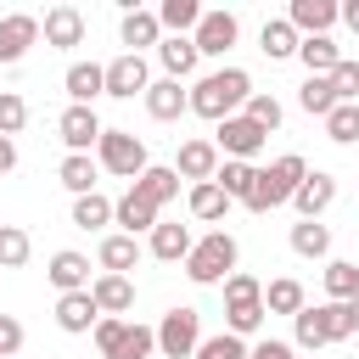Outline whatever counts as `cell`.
<instances>
[{
	"instance_id": "cell-1",
	"label": "cell",
	"mask_w": 359,
	"mask_h": 359,
	"mask_svg": "<svg viewBox=\"0 0 359 359\" xmlns=\"http://www.w3.org/2000/svg\"><path fill=\"white\" fill-rule=\"evenodd\" d=\"M247 95H252V79L241 67H219V73H202L191 84V112L224 123V118H236V107H247Z\"/></svg>"
},
{
	"instance_id": "cell-2",
	"label": "cell",
	"mask_w": 359,
	"mask_h": 359,
	"mask_svg": "<svg viewBox=\"0 0 359 359\" xmlns=\"http://www.w3.org/2000/svg\"><path fill=\"white\" fill-rule=\"evenodd\" d=\"M303 180H309V163H303L297 151H286V157H275L269 168H258V180H252V196H247V208H252V213H269V208L292 202Z\"/></svg>"
},
{
	"instance_id": "cell-3",
	"label": "cell",
	"mask_w": 359,
	"mask_h": 359,
	"mask_svg": "<svg viewBox=\"0 0 359 359\" xmlns=\"http://www.w3.org/2000/svg\"><path fill=\"white\" fill-rule=\"evenodd\" d=\"M236 258H241L236 236H230V230H208V236L191 247L185 275H191L196 286H219V280H230V275H236Z\"/></svg>"
},
{
	"instance_id": "cell-4",
	"label": "cell",
	"mask_w": 359,
	"mask_h": 359,
	"mask_svg": "<svg viewBox=\"0 0 359 359\" xmlns=\"http://www.w3.org/2000/svg\"><path fill=\"white\" fill-rule=\"evenodd\" d=\"M264 286H258V275H247V269H236L230 280H224V325H230V337H252L258 325H264Z\"/></svg>"
},
{
	"instance_id": "cell-5",
	"label": "cell",
	"mask_w": 359,
	"mask_h": 359,
	"mask_svg": "<svg viewBox=\"0 0 359 359\" xmlns=\"http://www.w3.org/2000/svg\"><path fill=\"white\" fill-rule=\"evenodd\" d=\"M292 325H297V348H309V353H320V348H331V342H348V337H353L348 303H314V309H303Z\"/></svg>"
},
{
	"instance_id": "cell-6",
	"label": "cell",
	"mask_w": 359,
	"mask_h": 359,
	"mask_svg": "<svg viewBox=\"0 0 359 359\" xmlns=\"http://www.w3.org/2000/svg\"><path fill=\"white\" fill-rule=\"evenodd\" d=\"M95 348H101V359H146V353L157 348V331L140 325V320H112V314H101Z\"/></svg>"
},
{
	"instance_id": "cell-7",
	"label": "cell",
	"mask_w": 359,
	"mask_h": 359,
	"mask_svg": "<svg viewBox=\"0 0 359 359\" xmlns=\"http://www.w3.org/2000/svg\"><path fill=\"white\" fill-rule=\"evenodd\" d=\"M95 163L107 168V174H118V180H140L151 163H146V140L135 135V129H107L101 135V146H95Z\"/></svg>"
},
{
	"instance_id": "cell-8",
	"label": "cell",
	"mask_w": 359,
	"mask_h": 359,
	"mask_svg": "<svg viewBox=\"0 0 359 359\" xmlns=\"http://www.w3.org/2000/svg\"><path fill=\"white\" fill-rule=\"evenodd\" d=\"M196 348H202V314L191 303L168 309L163 325H157V353L163 359H196Z\"/></svg>"
},
{
	"instance_id": "cell-9",
	"label": "cell",
	"mask_w": 359,
	"mask_h": 359,
	"mask_svg": "<svg viewBox=\"0 0 359 359\" xmlns=\"http://www.w3.org/2000/svg\"><path fill=\"white\" fill-rule=\"evenodd\" d=\"M264 129L247 118V112H236V118H224L219 123V135H213V146H219V157H236V163H252L258 151H264Z\"/></svg>"
},
{
	"instance_id": "cell-10",
	"label": "cell",
	"mask_w": 359,
	"mask_h": 359,
	"mask_svg": "<svg viewBox=\"0 0 359 359\" xmlns=\"http://www.w3.org/2000/svg\"><path fill=\"white\" fill-rule=\"evenodd\" d=\"M56 135H62V146H67L73 157H90V146H101L107 123L95 118V107H67V112L56 118Z\"/></svg>"
},
{
	"instance_id": "cell-11",
	"label": "cell",
	"mask_w": 359,
	"mask_h": 359,
	"mask_svg": "<svg viewBox=\"0 0 359 359\" xmlns=\"http://www.w3.org/2000/svg\"><path fill=\"white\" fill-rule=\"evenodd\" d=\"M146 90H151V67H146V56L123 50V56L107 62V95L129 101V95H146Z\"/></svg>"
},
{
	"instance_id": "cell-12",
	"label": "cell",
	"mask_w": 359,
	"mask_h": 359,
	"mask_svg": "<svg viewBox=\"0 0 359 359\" xmlns=\"http://www.w3.org/2000/svg\"><path fill=\"white\" fill-rule=\"evenodd\" d=\"M39 34H45V45L73 50V45H84V11H79V6H50V11L39 17Z\"/></svg>"
},
{
	"instance_id": "cell-13",
	"label": "cell",
	"mask_w": 359,
	"mask_h": 359,
	"mask_svg": "<svg viewBox=\"0 0 359 359\" xmlns=\"http://www.w3.org/2000/svg\"><path fill=\"white\" fill-rule=\"evenodd\" d=\"M236 34H241V22H236V11H202V22H196V50L202 56H224L230 45H236Z\"/></svg>"
},
{
	"instance_id": "cell-14",
	"label": "cell",
	"mask_w": 359,
	"mask_h": 359,
	"mask_svg": "<svg viewBox=\"0 0 359 359\" xmlns=\"http://www.w3.org/2000/svg\"><path fill=\"white\" fill-rule=\"evenodd\" d=\"M219 163H224V157H219V146L196 135V140H185V146H180L174 174H180V180H191V185H202V180H213V174H219Z\"/></svg>"
},
{
	"instance_id": "cell-15",
	"label": "cell",
	"mask_w": 359,
	"mask_h": 359,
	"mask_svg": "<svg viewBox=\"0 0 359 359\" xmlns=\"http://www.w3.org/2000/svg\"><path fill=\"white\" fill-rule=\"evenodd\" d=\"M337 17H342V6H337V0H292V6H286V22H292V28L303 34V39L325 34V28L337 22Z\"/></svg>"
},
{
	"instance_id": "cell-16",
	"label": "cell",
	"mask_w": 359,
	"mask_h": 359,
	"mask_svg": "<svg viewBox=\"0 0 359 359\" xmlns=\"http://www.w3.org/2000/svg\"><path fill=\"white\" fill-rule=\"evenodd\" d=\"M62 84H67V107H95V95H107V67L101 62H73Z\"/></svg>"
},
{
	"instance_id": "cell-17",
	"label": "cell",
	"mask_w": 359,
	"mask_h": 359,
	"mask_svg": "<svg viewBox=\"0 0 359 359\" xmlns=\"http://www.w3.org/2000/svg\"><path fill=\"white\" fill-rule=\"evenodd\" d=\"M50 286L67 297V292H90V258L84 252H73V247H62V252H50Z\"/></svg>"
},
{
	"instance_id": "cell-18",
	"label": "cell",
	"mask_w": 359,
	"mask_h": 359,
	"mask_svg": "<svg viewBox=\"0 0 359 359\" xmlns=\"http://www.w3.org/2000/svg\"><path fill=\"white\" fill-rule=\"evenodd\" d=\"M56 325H62L67 337H84V331H95V325H101V309H95V297H90V292H67V297H56Z\"/></svg>"
},
{
	"instance_id": "cell-19",
	"label": "cell",
	"mask_w": 359,
	"mask_h": 359,
	"mask_svg": "<svg viewBox=\"0 0 359 359\" xmlns=\"http://www.w3.org/2000/svg\"><path fill=\"white\" fill-rule=\"evenodd\" d=\"M34 39H39V17H28V11L0 17V62H22Z\"/></svg>"
},
{
	"instance_id": "cell-20",
	"label": "cell",
	"mask_w": 359,
	"mask_h": 359,
	"mask_svg": "<svg viewBox=\"0 0 359 359\" xmlns=\"http://www.w3.org/2000/svg\"><path fill=\"white\" fill-rule=\"evenodd\" d=\"M157 62H163V73H168V79H191V73H196V62H202V50H196V39H191V34H163Z\"/></svg>"
},
{
	"instance_id": "cell-21",
	"label": "cell",
	"mask_w": 359,
	"mask_h": 359,
	"mask_svg": "<svg viewBox=\"0 0 359 359\" xmlns=\"http://www.w3.org/2000/svg\"><path fill=\"white\" fill-rule=\"evenodd\" d=\"M146 112H151L157 123H174L180 112H191V90H180V79H151V90H146Z\"/></svg>"
},
{
	"instance_id": "cell-22",
	"label": "cell",
	"mask_w": 359,
	"mask_h": 359,
	"mask_svg": "<svg viewBox=\"0 0 359 359\" xmlns=\"http://www.w3.org/2000/svg\"><path fill=\"white\" fill-rule=\"evenodd\" d=\"M337 202V180L325 174V168H309V180L297 185V196H292V208L303 213V219H320L325 208Z\"/></svg>"
},
{
	"instance_id": "cell-23",
	"label": "cell",
	"mask_w": 359,
	"mask_h": 359,
	"mask_svg": "<svg viewBox=\"0 0 359 359\" xmlns=\"http://www.w3.org/2000/svg\"><path fill=\"white\" fill-rule=\"evenodd\" d=\"M90 297H95L101 314L118 320V314L135 309V280H129V275H95V280H90Z\"/></svg>"
},
{
	"instance_id": "cell-24",
	"label": "cell",
	"mask_w": 359,
	"mask_h": 359,
	"mask_svg": "<svg viewBox=\"0 0 359 359\" xmlns=\"http://www.w3.org/2000/svg\"><path fill=\"white\" fill-rule=\"evenodd\" d=\"M112 224H123V236H140V230H157V208L129 185L118 202H112Z\"/></svg>"
},
{
	"instance_id": "cell-25",
	"label": "cell",
	"mask_w": 359,
	"mask_h": 359,
	"mask_svg": "<svg viewBox=\"0 0 359 359\" xmlns=\"http://www.w3.org/2000/svg\"><path fill=\"white\" fill-rule=\"evenodd\" d=\"M191 247H196L191 224H163V219H157V230H151V258H163V264H185Z\"/></svg>"
},
{
	"instance_id": "cell-26",
	"label": "cell",
	"mask_w": 359,
	"mask_h": 359,
	"mask_svg": "<svg viewBox=\"0 0 359 359\" xmlns=\"http://www.w3.org/2000/svg\"><path fill=\"white\" fill-rule=\"evenodd\" d=\"M118 34H123V45H129L135 56H140V45H163V22H157V11H140V6L123 11V28H118Z\"/></svg>"
},
{
	"instance_id": "cell-27",
	"label": "cell",
	"mask_w": 359,
	"mask_h": 359,
	"mask_svg": "<svg viewBox=\"0 0 359 359\" xmlns=\"http://www.w3.org/2000/svg\"><path fill=\"white\" fill-rule=\"evenodd\" d=\"M297 62L309 67V79H331V73H337V62H342V50L331 45V34H314V39H303V45H297Z\"/></svg>"
},
{
	"instance_id": "cell-28",
	"label": "cell",
	"mask_w": 359,
	"mask_h": 359,
	"mask_svg": "<svg viewBox=\"0 0 359 359\" xmlns=\"http://www.w3.org/2000/svg\"><path fill=\"white\" fill-rule=\"evenodd\" d=\"M258 45H264V56H269V62H286V56H297L303 34H297L286 17H269V22H264V34H258Z\"/></svg>"
},
{
	"instance_id": "cell-29",
	"label": "cell",
	"mask_w": 359,
	"mask_h": 359,
	"mask_svg": "<svg viewBox=\"0 0 359 359\" xmlns=\"http://www.w3.org/2000/svg\"><path fill=\"white\" fill-rule=\"evenodd\" d=\"M135 191H140L151 208H163V202H174V196H180V174H174L168 163H151V168L135 180Z\"/></svg>"
},
{
	"instance_id": "cell-30",
	"label": "cell",
	"mask_w": 359,
	"mask_h": 359,
	"mask_svg": "<svg viewBox=\"0 0 359 359\" xmlns=\"http://www.w3.org/2000/svg\"><path fill=\"white\" fill-rule=\"evenodd\" d=\"M252 180H258V168H252V163H236V157H224L219 174H213V185H219L230 202H247V196H252Z\"/></svg>"
},
{
	"instance_id": "cell-31",
	"label": "cell",
	"mask_w": 359,
	"mask_h": 359,
	"mask_svg": "<svg viewBox=\"0 0 359 359\" xmlns=\"http://www.w3.org/2000/svg\"><path fill=\"white\" fill-rule=\"evenodd\" d=\"M95 174H101V163H95V157H73V151H67L62 168H56V180H62L73 196H90V191H95Z\"/></svg>"
},
{
	"instance_id": "cell-32",
	"label": "cell",
	"mask_w": 359,
	"mask_h": 359,
	"mask_svg": "<svg viewBox=\"0 0 359 359\" xmlns=\"http://www.w3.org/2000/svg\"><path fill=\"white\" fill-rule=\"evenodd\" d=\"M230 213V196L213 185V180H202V185H191V219H202V224H219Z\"/></svg>"
},
{
	"instance_id": "cell-33",
	"label": "cell",
	"mask_w": 359,
	"mask_h": 359,
	"mask_svg": "<svg viewBox=\"0 0 359 359\" xmlns=\"http://www.w3.org/2000/svg\"><path fill=\"white\" fill-rule=\"evenodd\" d=\"M292 252H297V258H325V252H331V230H325L320 219H297V224H292Z\"/></svg>"
},
{
	"instance_id": "cell-34",
	"label": "cell",
	"mask_w": 359,
	"mask_h": 359,
	"mask_svg": "<svg viewBox=\"0 0 359 359\" xmlns=\"http://www.w3.org/2000/svg\"><path fill=\"white\" fill-rule=\"evenodd\" d=\"M135 258H140V241H135V236H123V230H118V236H107V241H101V269H107V275H129V269H135Z\"/></svg>"
},
{
	"instance_id": "cell-35",
	"label": "cell",
	"mask_w": 359,
	"mask_h": 359,
	"mask_svg": "<svg viewBox=\"0 0 359 359\" xmlns=\"http://www.w3.org/2000/svg\"><path fill=\"white\" fill-rule=\"evenodd\" d=\"M264 309H269V314H292V320H297L309 303H303V286H297L292 275H280V280H269V286H264Z\"/></svg>"
},
{
	"instance_id": "cell-36",
	"label": "cell",
	"mask_w": 359,
	"mask_h": 359,
	"mask_svg": "<svg viewBox=\"0 0 359 359\" xmlns=\"http://www.w3.org/2000/svg\"><path fill=\"white\" fill-rule=\"evenodd\" d=\"M157 22H163L168 34H196L202 6H196V0H163V6H157Z\"/></svg>"
},
{
	"instance_id": "cell-37",
	"label": "cell",
	"mask_w": 359,
	"mask_h": 359,
	"mask_svg": "<svg viewBox=\"0 0 359 359\" xmlns=\"http://www.w3.org/2000/svg\"><path fill=\"white\" fill-rule=\"evenodd\" d=\"M297 107H303L309 118H331V107H337V84H331V79H303Z\"/></svg>"
},
{
	"instance_id": "cell-38",
	"label": "cell",
	"mask_w": 359,
	"mask_h": 359,
	"mask_svg": "<svg viewBox=\"0 0 359 359\" xmlns=\"http://www.w3.org/2000/svg\"><path fill=\"white\" fill-rule=\"evenodd\" d=\"M73 224H79V230H107V224H112V202H107L101 191L73 196Z\"/></svg>"
},
{
	"instance_id": "cell-39",
	"label": "cell",
	"mask_w": 359,
	"mask_h": 359,
	"mask_svg": "<svg viewBox=\"0 0 359 359\" xmlns=\"http://www.w3.org/2000/svg\"><path fill=\"white\" fill-rule=\"evenodd\" d=\"M325 292H331V303H348V297H359V264H348V258H331V264H325Z\"/></svg>"
},
{
	"instance_id": "cell-40",
	"label": "cell",
	"mask_w": 359,
	"mask_h": 359,
	"mask_svg": "<svg viewBox=\"0 0 359 359\" xmlns=\"http://www.w3.org/2000/svg\"><path fill=\"white\" fill-rule=\"evenodd\" d=\"M325 135H331L337 146H353V140H359V101H337L331 118H325Z\"/></svg>"
},
{
	"instance_id": "cell-41",
	"label": "cell",
	"mask_w": 359,
	"mask_h": 359,
	"mask_svg": "<svg viewBox=\"0 0 359 359\" xmlns=\"http://www.w3.org/2000/svg\"><path fill=\"white\" fill-rule=\"evenodd\" d=\"M28 252H34L28 230H22V224H0V269H22Z\"/></svg>"
},
{
	"instance_id": "cell-42",
	"label": "cell",
	"mask_w": 359,
	"mask_h": 359,
	"mask_svg": "<svg viewBox=\"0 0 359 359\" xmlns=\"http://www.w3.org/2000/svg\"><path fill=\"white\" fill-rule=\"evenodd\" d=\"M252 348L241 342V337H230V331H219V337H202V348H196V359H247Z\"/></svg>"
},
{
	"instance_id": "cell-43",
	"label": "cell",
	"mask_w": 359,
	"mask_h": 359,
	"mask_svg": "<svg viewBox=\"0 0 359 359\" xmlns=\"http://www.w3.org/2000/svg\"><path fill=\"white\" fill-rule=\"evenodd\" d=\"M247 118L269 135V129H280V101H275V95H264V90H252V95H247Z\"/></svg>"
},
{
	"instance_id": "cell-44",
	"label": "cell",
	"mask_w": 359,
	"mask_h": 359,
	"mask_svg": "<svg viewBox=\"0 0 359 359\" xmlns=\"http://www.w3.org/2000/svg\"><path fill=\"white\" fill-rule=\"evenodd\" d=\"M28 123V101L17 90H0V135H17Z\"/></svg>"
},
{
	"instance_id": "cell-45",
	"label": "cell",
	"mask_w": 359,
	"mask_h": 359,
	"mask_svg": "<svg viewBox=\"0 0 359 359\" xmlns=\"http://www.w3.org/2000/svg\"><path fill=\"white\" fill-rule=\"evenodd\" d=\"M331 84H337V101H359V62H337V73H331Z\"/></svg>"
},
{
	"instance_id": "cell-46",
	"label": "cell",
	"mask_w": 359,
	"mask_h": 359,
	"mask_svg": "<svg viewBox=\"0 0 359 359\" xmlns=\"http://www.w3.org/2000/svg\"><path fill=\"white\" fill-rule=\"evenodd\" d=\"M17 348H22V325H17L11 314H0V359H11Z\"/></svg>"
},
{
	"instance_id": "cell-47",
	"label": "cell",
	"mask_w": 359,
	"mask_h": 359,
	"mask_svg": "<svg viewBox=\"0 0 359 359\" xmlns=\"http://www.w3.org/2000/svg\"><path fill=\"white\" fill-rule=\"evenodd\" d=\"M247 359H297V353H292V342H275V337H264V342H258Z\"/></svg>"
},
{
	"instance_id": "cell-48",
	"label": "cell",
	"mask_w": 359,
	"mask_h": 359,
	"mask_svg": "<svg viewBox=\"0 0 359 359\" xmlns=\"http://www.w3.org/2000/svg\"><path fill=\"white\" fill-rule=\"evenodd\" d=\"M6 168H17V140H11V135H0V174H6Z\"/></svg>"
},
{
	"instance_id": "cell-49",
	"label": "cell",
	"mask_w": 359,
	"mask_h": 359,
	"mask_svg": "<svg viewBox=\"0 0 359 359\" xmlns=\"http://www.w3.org/2000/svg\"><path fill=\"white\" fill-rule=\"evenodd\" d=\"M342 22H348V28L359 34V0H348V6H342Z\"/></svg>"
},
{
	"instance_id": "cell-50",
	"label": "cell",
	"mask_w": 359,
	"mask_h": 359,
	"mask_svg": "<svg viewBox=\"0 0 359 359\" xmlns=\"http://www.w3.org/2000/svg\"><path fill=\"white\" fill-rule=\"evenodd\" d=\"M348 320H353V331H359V297H348Z\"/></svg>"
}]
</instances>
